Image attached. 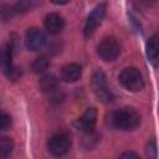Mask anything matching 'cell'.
I'll return each instance as SVG.
<instances>
[{"label":"cell","instance_id":"obj_17","mask_svg":"<svg viewBox=\"0 0 159 159\" xmlns=\"http://www.w3.org/2000/svg\"><path fill=\"white\" fill-rule=\"evenodd\" d=\"M11 125V117L0 111V132L6 130Z\"/></svg>","mask_w":159,"mask_h":159},{"label":"cell","instance_id":"obj_19","mask_svg":"<svg viewBox=\"0 0 159 159\" xmlns=\"http://www.w3.org/2000/svg\"><path fill=\"white\" fill-rule=\"evenodd\" d=\"M12 14H14L12 7L6 6V5H4V6L0 7V19L1 20H9L12 16Z\"/></svg>","mask_w":159,"mask_h":159},{"label":"cell","instance_id":"obj_18","mask_svg":"<svg viewBox=\"0 0 159 159\" xmlns=\"http://www.w3.org/2000/svg\"><path fill=\"white\" fill-rule=\"evenodd\" d=\"M30 7H31V2L20 1V2H17V4H15L12 6V10H14V12H25V11L30 10Z\"/></svg>","mask_w":159,"mask_h":159},{"label":"cell","instance_id":"obj_3","mask_svg":"<svg viewBox=\"0 0 159 159\" xmlns=\"http://www.w3.org/2000/svg\"><path fill=\"white\" fill-rule=\"evenodd\" d=\"M97 53L98 56L106 61V62H112L117 60V57L120 53V46L119 42L114 37H106L103 39L98 46H97Z\"/></svg>","mask_w":159,"mask_h":159},{"label":"cell","instance_id":"obj_8","mask_svg":"<svg viewBox=\"0 0 159 159\" xmlns=\"http://www.w3.org/2000/svg\"><path fill=\"white\" fill-rule=\"evenodd\" d=\"M96 122H97V111H96L94 107H91V108H87L86 112L78 118L77 127L82 132L89 134V133L93 132L94 125H96Z\"/></svg>","mask_w":159,"mask_h":159},{"label":"cell","instance_id":"obj_1","mask_svg":"<svg viewBox=\"0 0 159 159\" xmlns=\"http://www.w3.org/2000/svg\"><path fill=\"white\" fill-rule=\"evenodd\" d=\"M107 122L114 129L133 130L140 124V114L133 108H120L111 112Z\"/></svg>","mask_w":159,"mask_h":159},{"label":"cell","instance_id":"obj_10","mask_svg":"<svg viewBox=\"0 0 159 159\" xmlns=\"http://www.w3.org/2000/svg\"><path fill=\"white\" fill-rule=\"evenodd\" d=\"M81 73H82V67L75 62L65 65L60 71L61 80L65 82H76L81 77Z\"/></svg>","mask_w":159,"mask_h":159},{"label":"cell","instance_id":"obj_4","mask_svg":"<svg viewBox=\"0 0 159 159\" xmlns=\"http://www.w3.org/2000/svg\"><path fill=\"white\" fill-rule=\"evenodd\" d=\"M92 88H93L94 94L102 102H112L114 99L112 91L107 86L106 75L99 70H97L92 76Z\"/></svg>","mask_w":159,"mask_h":159},{"label":"cell","instance_id":"obj_21","mask_svg":"<svg viewBox=\"0 0 159 159\" xmlns=\"http://www.w3.org/2000/svg\"><path fill=\"white\" fill-rule=\"evenodd\" d=\"M119 159H140V157L137 153L132 152V150H127V152H124V153L120 154Z\"/></svg>","mask_w":159,"mask_h":159},{"label":"cell","instance_id":"obj_11","mask_svg":"<svg viewBox=\"0 0 159 159\" xmlns=\"http://www.w3.org/2000/svg\"><path fill=\"white\" fill-rule=\"evenodd\" d=\"M12 57H14V56H12V53H11V51L9 50L7 46H5V47H2V48L0 50V68H1V71L5 72L7 76L10 75V72H11L12 68H14L12 62H11Z\"/></svg>","mask_w":159,"mask_h":159},{"label":"cell","instance_id":"obj_9","mask_svg":"<svg viewBox=\"0 0 159 159\" xmlns=\"http://www.w3.org/2000/svg\"><path fill=\"white\" fill-rule=\"evenodd\" d=\"M43 25H45V29L50 34L57 35V34H60L63 30V27H65V20H63V17L60 14L50 12V14L46 15V17L43 20Z\"/></svg>","mask_w":159,"mask_h":159},{"label":"cell","instance_id":"obj_7","mask_svg":"<svg viewBox=\"0 0 159 159\" xmlns=\"http://www.w3.org/2000/svg\"><path fill=\"white\" fill-rule=\"evenodd\" d=\"M25 43L26 47L31 51H39L41 50L45 43H46V36L45 34L37 29V27H31L26 31L25 35Z\"/></svg>","mask_w":159,"mask_h":159},{"label":"cell","instance_id":"obj_16","mask_svg":"<svg viewBox=\"0 0 159 159\" xmlns=\"http://www.w3.org/2000/svg\"><path fill=\"white\" fill-rule=\"evenodd\" d=\"M9 47V50L11 51L12 56L17 55L19 52V48H20V42H19V36L16 34H11L10 35V39H9V43L6 45Z\"/></svg>","mask_w":159,"mask_h":159},{"label":"cell","instance_id":"obj_12","mask_svg":"<svg viewBox=\"0 0 159 159\" xmlns=\"http://www.w3.org/2000/svg\"><path fill=\"white\" fill-rule=\"evenodd\" d=\"M147 56L149 62L155 67L158 62V35H154L149 39L147 43Z\"/></svg>","mask_w":159,"mask_h":159},{"label":"cell","instance_id":"obj_6","mask_svg":"<svg viewBox=\"0 0 159 159\" xmlns=\"http://www.w3.org/2000/svg\"><path fill=\"white\" fill-rule=\"evenodd\" d=\"M104 15H106V4H104V2H101V4H98V5L91 11V14L88 15V17H87V20H86L84 30H83L86 37H89V36L96 31V29L101 25V22H102V20H103Z\"/></svg>","mask_w":159,"mask_h":159},{"label":"cell","instance_id":"obj_14","mask_svg":"<svg viewBox=\"0 0 159 159\" xmlns=\"http://www.w3.org/2000/svg\"><path fill=\"white\" fill-rule=\"evenodd\" d=\"M14 149V142L9 137L0 135V159H4L11 154Z\"/></svg>","mask_w":159,"mask_h":159},{"label":"cell","instance_id":"obj_20","mask_svg":"<svg viewBox=\"0 0 159 159\" xmlns=\"http://www.w3.org/2000/svg\"><path fill=\"white\" fill-rule=\"evenodd\" d=\"M148 157L149 159H157V149H155V142H152L148 144V149H147Z\"/></svg>","mask_w":159,"mask_h":159},{"label":"cell","instance_id":"obj_5","mask_svg":"<svg viewBox=\"0 0 159 159\" xmlns=\"http://www.w3.org/2000/svg\"><path fill=\"white\" fill-rule=\"evenodd\" d=\"M48 150L55 157H62L67 154L71 149V139L65 133L55 134L48 140Z\"/></svg>","mask_w":159,"mask_h":159},{"label":"cell","instance_id":"obj_13","mask_svg":"<svg viewBox=\"0 0 159 159\" xmlns=\"http://www.w3.org/2000/svg\"><path fill=\"white\" fill-rule=\"evenodd\" d=\"M39 86H40L41 91L51 93L55 89H57V78L53 75H45L40 78Z\"/></svg>","mask_w":159,"mask_h":159},{"label":"cell","instance_id":"obj_2","mask_svg":"<svg viewBox=\"0 0 159 159\" xmlns=\"http://www.w3.org/2000/svg\"><path fill=\"white\" fill-rule=\"evenodd\" d=\"M119 82L130 92H138L144 87L142 72L137 67H125L119 73Z\"/></svg>","mask_w":159,"mask_h":159},{"label":"cell","instance_id":"obj_15","mask_svg":"<svg viewBox=\"0 0 159 159\" xmlns=\"http://www.w3.org/2000/svg\"><path fill=\"white\" fill-rule=\"evenodd\" d=\"M48 65H50V61H48V58L46 56H39L32 62L31 68H32V71L35 73H42V72H45L47 70Z\"/></svg>","mask_w":159,"mask_h":159}]
</instances>
